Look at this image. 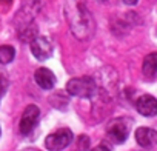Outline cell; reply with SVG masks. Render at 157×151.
<instances>
[{
    "label": "cell",
    "mask_w": 157,
    "mask_h": 151,
    "mask_svg": "<svg viewBox=\"0 0 157 151\" xmlns=\"http://www.w3.org/2000/svg\"><path fill=\"white\" fill-rule=\"evenodd\" d=\"M66 20L71 26L72 34L80 39L86 40L94 33V19L90 11L80 3H69L66 6Z\"/></svg>",
    "instance_id": "cell-1"
},
{
    "label": "cell",
    "mask_w": 157,
    "mask_h": 151,
    "mask_svg": "<svg viewBox=\"0 0 157 151\" xmlns=\"http://www.w3.org/2000/svg\"><path fill=\"white\" fill-rule=\"evenodd\" d=\"M66 90L71 96L75 97H91L96 93L97 87L91 77H77V79H71L66 83Z\"/></svg>",
    "instance_id": "cell-2"
},
{
    "label": "cell",
    "mask_w": 157,
    "mask_h": 151,
    "mask_svg": "<svg viewBox=\"0 0 157 151\" xmlns=\"http://www.w3.org/2000/svg\"><path fill=\"white\" fill-rule=\"evenodd\" d=\"M71 142H72V133H71V130L60 128V130L51 133L46 137L45 145H46V148L49 151H60V149L66 148Z\"/></svg>",
    "instance_id": "cell-3"
},
{
    "label": "cell",
    "mask_w": 157,
    "mask_h": 151,
    "mask_svg": "<svg viewBox=\"0 0 157 151\" xmlns=\"http://www.w3.org/2000/svg\"><path fill=\"white\" fill-rule=\"evenodd\" d=\"M39 119H40V110H39V106H36V105H28V106L25 108L23 114H22V119H20V125H19L20 133H22L23 136L31 134V131L36 128Z\"/></svg>",
    "instance_id": "cell-4"
},
{
    "label": "cell",
    "mask_w": 157,
    "mask_h": 151,
    "mask_svg": "<svg viewBox=\"0 0 157 151\" xmlns=\"http://www.w3.org/2000/svg\"><path fill=\"white\" fill-rule=\"evenodd\" d=\"M128 133H129V125L125 119H114L108 125V136L116 143L125 142L128 137Z\"/></svg>",
    "instance_id": "cell-5"
},
{
    "label": "cell",
    "mask_w": 157,
    "mask_h": 151,
    "mask_svg": "<svg viewBox=\"0 0 157 151\" xmlns=\"http://www.w3.org/2000/svg\"><path fill=\"white\" fill-rule=\"evenodd\" d=\"M31 51H33L36 59L46 60V59H49L52 56V45H51L49 39H46L43 36H37L31 42Z\"/></svg>",
    "instance_id": "cell-6"
},
{
    "label": "cell",
    "mask_w": 157,
    "mask_h": 151,
    "mask_svg": "<svg viewBox=\"0 0 157 151\" xmlns=\"http://www.w3.org/2000/svg\"><path fill=\"white\" fill-rule=\"evenodd\" d=\"M136 108L137 111L145 116V117H152L157 114V99L149 96V94H143L137 99L136 102Z\"/></svg>",
    "instance_id": "cell-7"
},
{
    "label": "cell",
    "mask_w": 157,
    "mask_h": 151,
    "mask_svg": "<svg viewBox=\"0 0 157 151\" xmlns=\"http://www.w3.org/2000/svg\"><path fill=\"white\" fill-rule=\"evenodd\" d=\"M136 140L143 148H151L157 143V131L152 128L140 126L136 130Z\"/></svg>",
    "instance_id": "cell-8"
},
{
    "label": "cell",
    "mask_w": 157,
    "mask_h": 151,
    "mask_svg": "<svg viewBox=\"0 0 157 151\" xmlns=\"http://www.w3.org/2000/svg\"><path fill=\"white\" fill-rule=\"evenodd\" d=\"M34 80L42 90H51L56 85V76L48 68H39L34 74Z\"/></svg>",
    "instance_id": "cell-9"
},
{
    "label": "cell",
    "mask_w": 157,
    "mask_h": 151,
    "mask_svg": "<svg viewBox=\"0 0 157 151\" xmlns=\"http://www.w3.org/2000/svg\"><path fill=\"white\" fill-rule=\"evenodd\" d=\"M142 71H143V76L149 80H152L155 77L157 76V52H151L145 57Z\"/></svg>",
    "instance_id": "cell-10"
},
{
    "label": "cell",
    "mask_w": 157,
    "mask_h": 151,
    "mask_svg": "<svg viewBox=\"0 0 157 151\" xmlns=\"http://www.w3.org/2000/svg\"><path fill=\"white\" fill-rule=\"evenodd\" d=\"M14 56H16V51H14L13 46H10V45L0 46V62H2L3 65L10 63L14 59Z\"/></svg>",
    "instance_id": "cell-11"
},
{
    "label": "cell",
    "mask_w": 157,
    "mask_h": 151,
    "mask_svg": "<svg viewBox=\"0 0 157 151\" xmlns=\"http://www.w3.org/2000/svg\"><path fill=\"white\" fill-rule=\"evenodd\" d=\"M78 142H80V146L77 148V151H86L88 146H90V139L85 137V136H80L78 137Z\"/></svg>",
    "instance_id": "cell-12"
},
{
    "label": "cell",
    "mask_w": 157,
    "mask_h": 151,
    "mask_svg": "<svg viewBox=\"0 0 157 151\" xmlns=\"http://www.w3.org/2000/svg\"><path fill=\"white\" fill-rule=\"evenodd\" d=\"M91 151H109V148H106L105 145H99V146H96V148L91 149Z\"/></svg>",
    "instance_id": "cell-13"
},
{
    "label": "cell",
    "mask_w": 157,
    "mask_h": 151,
    "mask_svg": "<svg viewBox=\"0 0 157 151\" xmlns=\"http://www.w3.org/2000/svg\"><path fill=\"white\" fill-rule=\"evenodd\" d=\"M31 28H33V26H26V28H23V29H25V31H31ZM23 39H28V40H31V42H33V39H31V36H29V33H26Z\"/></svg>",
    "instance_id": "cell-14"
},
{
    "label": "cell",
    "mask_w": 157,
    "mask_h": 151,
    "mask_svg": "<svg viewBox=\"0 0 157 151\" xmlns=\"http://www.w3.org/2000/svg\"><path fill=\"white\" fill-rule=\"evenodd\" d=\"M123 2H125L126 5H136V3H137V0H123Z\"/></svg>",
    "instance_id": "cell-15"
}]
</instances>
